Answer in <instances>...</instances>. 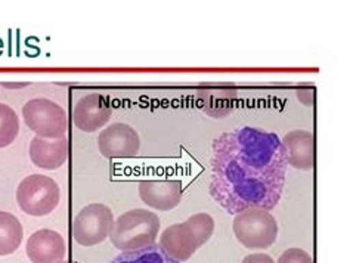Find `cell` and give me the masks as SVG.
<instances>
[{
	"label": "cell",
	"mask_w": 350,
	"mask_h": 263,
	"mask_svg": "<svg viewBox=\"0 0 350 263\" xmlns=\"http://www.w3.org/2000/svg\"><path fill=\"white\" fill-rule=\"evenodd\" d=\"M210 167V197L234 216L247 208L273 210L288 170L280 136L250 126L216 136Z\"/></svg>",
	"instance_id": "6da1fadb"
},
{
	"label": "cell",
	"mask_w": 350,
	"mask_h": 263,
	"mask_svg": "<svg viewBox=\"0 0 350 263\" xmlns=\"http://www.w3.org/2000/svg\"><path fill=\"white\" fill-rule=\"evenodd\" d=\"M215 232V219L208 213H196L185 222L170 225L160 235L159 246L167 255L178 260L187 262L204 246Z\"/></svg>",
	"instance_id": "7a4b0ae2"
},
{
	"label": "cell",
	"mask_w": 350,
	"mask_h": 263,
	"mask_svg": "<svg viewBox=\"0 0 350 263\" xmlns=\"http://www.w3.org/2000/svg\"><path fill=\"white\" fill-rule=\"evenodd\" d=\"M160 219L146 208H133L114 221L109 241L120 251H133L155 244L160 232Z\"/></svg>",
	"instance_id": "3957f363"
},
{
	"label": "cell",
	"mask_w": 350,
	"mask_h": 263,
	"mask_svg": "<svg viewBox=\"0 0 350 263\" xmlns=\"http://www.w3.org/2000/svg\"><path fill=\"white\" fill-rule=\"evenodd\" d=\"M232 231L238 243L248 250H266L278 237V222L263 208H247L234 216Z\"/></svg>",
	"instance_id": "277c9868"
},
{
	"label": "cell",
	"mask_w": 350,
	"mask_h": 263,
	"mask_svg": "<svg viewBox=\"0 0 350 263\" xmlns=\"http://www.w3.org/2000/svg\"><path fill=\"white\" fill-rule=\"evenodd\" d=\"M61 202V189L46 175L34 174L24 178L16 188V203L20 210L33 217L51 214Z\"/></svg>",
	"instance_id": "5b68a950"
},
{
	"label": "cell",
	"mask_w": 350,
	"mask_h": 263,
	"mask_svg": "<svg viewBox=\"0 0 350 263\" xmlns=\"http://www.w3.org/2000/svg\"><path fill=\"white\" fill-rule=\"evenodd\" d=\"M27 128L43 139L64 138L68 129V117L64 108L48 98H34L23 107Z\"/></svg>",
	"instance_id": "8992f818"
},
{
	"label": "cell",
	"mask_w": 350,
	"mask_h": 263,
	"mask_svg": "<svg viewBox=\"0 0 350 263\" xmlns=\"http://www.w3.org/2000/svg\"><path fill=\"white\" fill-rule=\"evenodd\" d=\"M114 214L108 206L103 203H92L83 207L72 223V235L81 247H94L109 238Z\"/></svg>",
	"instance_id": "52a82bcc"
},
{
	"label": "cell",
	"mask_w": 350,
	"mask_h": 263,
	"mask_svg": "<svg viewBox=\"0 0 350 263\" xmlns=\"http://www.w3.org/2000/svg\"><path fill=\"white\" fill-rule=\"evenodd\" d=\"M98 148L109 160L135 158L141 150V138L131 124L113 123L98 136Z\"/></svg>",
	"instance_id": "ba28073f"
},
{
	"label": "cell",
	"mask_w": 350,
	"mask_h": 263,
	"mask_svg": "<svg viewBox=\"0 0 350 263\" xmlns=\"http://www.w3.org/2000/svg\"><path fill=\"white\" fill-rule=\"evenodd\" d=\"M137 194L142 203L154 210L169 212L180 204L183 185L178 179H146L137 185Z\"/></svg>",
	"instance_id": "9c48e42d"
},
{
	"label": "cell",
	"mask_w": 350,
	"mask_h": 263,
	"mask_svg": "<svg viewBox=\"0 0 350 263\" xmlns=\"http://www.w3.org/2000/svg\"><path fill=\"white\" fill-rule=\"evenodd\" d=\"M111 114L113 110L105 96L94 92L79 99L72 111V122L80 132L95 133L105 128Z\"/></svg>",
	"instance_id": "30bf717a"
},
{
	"label": "cell",
	"mask_w": 350,
	"mask_h": 263,
	"mask_svg": "<svg viewBox=\"0 0 350 263\" xmlns=\"http://www.w3.org/2000/svg\"><path fill=\"white\" fill-rule=\"evenodd\" d=\"M25 253L31 263H62L67 256V243L59 232L43 228L30 235Z\"/></svg>",
	"instance_id": "8fae6325"
},
{
	"label": "cell",
	"mask_w": 350,
	"mask_h": 263,
	"mask_svg": "<svg viewBox=\"0 0 350 263\" xmlns=\"http://www.w3.org/2000/svg\"><path fill=\"white\" fill-rule=\"evenodd\" d=\"M29 154L36 167L43 170L61 169L68 158L67 136L59 139H43L39 136H34L30 142Z\"/></svg>",
	"instance_id": "7c38bea8"
},
{
	"label": "cell",
	"mask_w": 350,
	"mask_h": 263,
	"mask_svg": "<svg viewBox=\"0 0 350 263\" xmlns=\"http://www.w3.org/2000/svg\"><path fill=\"white\" fill-rule=\"evenodd\" d=\"M285 154H287V165L293 169L310 170L315 163V141L309 130H291L285 133L281 139Z\"/></svg>",
	"instance_id": "4fadbf2b"
},
{
	"label": "cell",
	"mask_w": 350,
	"mask_h": 263,
	"mask_svg": "<svg viewBox=\"0 0 350 263\" xmlns=\"http://www.w3.org/2000/svg\"><path fill=\"white\" fill-rule=\"evenodd\" d=\"M201 111L211 119H224L234 111L238 90L232 86L202 87L197 92Z\"/></svg>",
	"instance_id": "5bb4252c"
},
{
	"label": "cell",
	"mask_w": 350,
	"mask_h": 263,
	"mask_svg": "<svg viewBox=\"0 0 350 263\" xmlns=\"http://www.w3.org/2000/svg\"><path fill=\"white\" fill-rule=\"evenodd\" d=\"M24 240V228L12 213L0 210V258L11 256L20 249Z\"/></svg>",
	"instance_id": "9a60e30c"
},
{
	"label": "cell",
	"mask_w": 350,
	"mask_h": 263,
	"mask_svg": "<svg viewBox=\"0 0 350 263\" xmlns=\"http://www.w3.org/2000/svg\"><path fill=\"white\" fill-rule=\"evenodd\" d=\"M108 263H180L172 259L159 244L133 251H123Z\"/></svg>",
	"instance_id": "2e32d148"
},
{
	"label": "cell",
	"mask_w": 350,
	"mask_h": 263,
	"mask_svg": "<svg viewBox=\"0 0 350 263\" xmlns=\"http://www.w3.org/2000/svg\"><path fill=\"white\" fill-rule=\"evenodd\" d=\"M20 135V117L12 107L0 102V150L12 145Z\"/></svg>",
	"instance_id": "e0dca14e"
},
{
	"label": "cell",
	"mask_w": 350,
	"mask_h": 263,
	"mask_svg": "<svg viewBox=\"0 0 350 263\" xmlns=\"http://www.w3.org/2000/svg\"><path fill=\"white\" fill-rule=\"evenodd\" d=\"M275 263H313V259L306 250L293 247L285 250Z\"/></svg>",
	"instance_id": "ac0fdd59"
},
{
	"label": "cell",
	"mask_w": 350,
	"mask_h": 263,
	"mask_svg": "<svg viewBox=\"0 0 350 263\" xmlns=\"http://www.w3.org/2000/svg\"><path fill=\"white\" fill-rule=\"evenodd\" d=\"M241 263H275V260L266 253H252L245 256Z\"/></svg>",
	"instance_id": "d6986e66"
}]
</instances>
